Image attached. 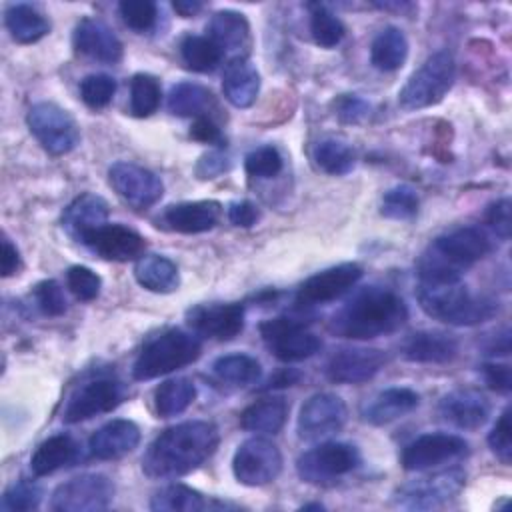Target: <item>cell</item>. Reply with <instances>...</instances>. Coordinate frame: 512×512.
<instances>
[{
  "label": "cell",
  "mask_w": 512,
  "mask_h": 512,
  "mask_svg": "<svg viewBox=\"0 0 512 512\" xmlns=\"http://www.w3.org/2000/svg\"><path fill=\"white\" fill-rule=\"evenodd\" d=\"M126 398V386L110 376H98L84 382L68 398L62 412V420L68 424H78L90 420L98 414L112 412Z\"/></svg>",
  "instance_id": "4fadbf2b"
},
{
  "label": "cell",
  "mask_w": 512,
  "mask_h": 512,
  "mask_svg": "<svg viewBox=\"0 0 512 512\" xmlns=\"http://www.w3.org/2000/svg\"><path fill=\"white\" fill-rule=\"evenodd\" d=\"M108 180L116 194L134 210L154 206L164 194L162 180L152 170L132 162H114L108 170Z\"/></svg>",
  "instance_id": "2e32d148"
},
{
  "label": "cell",
  "mask_w": 512,
  "mask_h": 512,
  "mask_svg": "<svg viewBox=\"0 0 512 512\" xmlns=\"http://www.w3.org/2000/svg\"><path fill=\"white\" fill-rule=\"evenodd\" d=\"M232 472L244 486L270 484L282 472V452L268 438H248L234 452Z\"/></svg>",
  "instance_id": "7c38bea8"
},
{
  "label": "cell",
  "mask_w": 512,
  "mask_h": 512,
  "mask_svg": "<svg viewBox=\"0 0 512 512\" xmlns=\"http://www.w3.org/2000/svg\"><path fill=\"white\" fill-rule=\"evenodd\" d=\"M466 484V472L462 468H448L432 476H422L400 486L394 500L402 508L432 510L440 508L460 494Z\"/></svg>",
  "instance_id": "30bf717a"
},
{
  "label": "cell",
  "mask_w": 512,
  "mask_h": 512,
  "mask_svg": "<svg viewBox=\"0 0 512 512\" xmlns=\"http://www.w3.org/2000/svg\"><path fill=\"white\" fill-rule=\"evenodd\" d=\"M202 352L200 340L186 330L170 328L152 336L138 352L132 364L134 380H152L184 368L198 360Z\"/></svg>",
  "instance_id": "5b68a950"
},
{
  "label": "cell",
  "mask_w": 512,
  "mask_h": 512,
  "mask_svg": "<svg viewBox=\"0 0 512 512\" xmlns=\"http://www.w3.org/2000/svg\"><path fill=\"white\" fill-rule=\"evenodd\" d=\"M486 224L502 240H506L510 236V200L508 198H500L488 206Z\"/></svg>",
  "instance_id": "f5cc1de1"
},
{
  "label": "cell",
  "mask_w": 512,
  "mask_h": 512,
  "mask_svg": "<svg viewBox=\"0 0 512 512\" xmlns=\"http://www.w3.org/2000/svg\"><path fill=\"white\" fill-rule=\"evenodd\" d=\"M260 218L258 206L250 200H236L228 206V220L238 228H250Z\"/></svg>",
  "instance_id": "9f6ffc18"
},
{
  "label": "cell",
  "mask_w": 512,
  "mask_h": 512,
  "mask_svg": "<svg viewBox=\"0 0 512 512\" xmlns=\"http://www.w3.org/2000/svg\"><path fill=\"white\" fill-rule=\"evenodd\" d=\"M420 404V396L412 388L394 386L378 392L362 410V420L372 426H384L390 424L412 410H416Z\"/></svg>",
  "instance_id": "83f0119b"
},
{
  "label": "cell",
  "mask_w": 512,
  "mask_h": 512,
  "mask_svg": "<svg viewBox=\"0 0 512 512\" xmlns=\"http://www.w3.org/2000/svg\"><path fill=\"white\" fill-rule=\"evenodd\" d=\"M260 334L280 362H300L314 356L322 342L304 322L290 316L270 318L260 324Z\"/></svg>",
  "instance_id": "8fae6325"
},
{
  "label": "cell",
  "mask_w": 512,
  "mask_h": 512,
  "mask_svg": "<svg viewBox=\"0 0 512 512\" xmlns=\"http://www.w3.org/2000/svg\"><path fill=\"white\" fill-rule=\"evenodd\" d=\"M66 286L78 300L90 302V300L98 298L102 280L92 268L78 264V266H70L66 270Z\"/></svg>",
  "instance_id": "c3c4849f"
},
{
  "label": "cell",
  "mask_w": 512,
  "mask_h": 512,
  "mask_svg": "<svg viewBox=\"0 0 512 512\" xmlns=\"http://www.w3.org/2000/svg\"><path fill=\"white\" fill-rule=\"evenodd\" d=\"M282 166V154L274 146H260L244 158V168L252 178H274L282 172Z\"/></svg>",
  "instance_id": "7dc6e473"
},
{
  "label": "cell",
  "mask_w": 512,
  "mask_h": 512,
  "mask_svg": "<svg viewBox=\"0 0 512 512\" xmlns=\"http://www.w3.org/2000/svg\"><path fill=\"white\" fill-rule=\"evenodd\" d=\"M408 38L396 26L382 28L370 44V62L382 72H394L404 66L408 58Z\"/></svg>",
  "instance_id": "e575fe53"
},
{
  "label": "cell",
  "mask_w": 512,
  "mask_h": 512,
  "mask_svg": "<svg viewBox=\"0 0 512 512\" xmlns=\"http://www.w3.org/2000/svg\"><path fill=\"white\" fill-rule=\"evenodd\" d=\"M244 306L238 302L198 304L186 312V324L200 336L218 342L234 340L244 330Z\"/></svg>",
  "instance_id": "ac0fdd59"
},
{
  "label": "cell",
  "mask_w": 512,
  "mask_h": 512,
  "mask_svg": "<svg viewBox=\"0 0 512 512\" xmlns=\"http://www.w3.org/2000/svg\"><path fill=\"white\" fill-rule=\"evenodd\" d=\"M298 380H300V372H298V370H294V368H284V370L276 372V374H274V376L268 380L266 388L270 390V388H284V386H294Z\"/></svg>",
  "instance_id": "91938a15"
},
{
  "label": "cell",
  "mask_w": 512,
  "mask_h": 512,
  "mask_svg": "<svg viewBox=\"0 0 512 512\" xmlns=\"http://www.w3.org/2000/svg\"><path fill=\"white\" fill-rule=\"evenodd\" d=\"M438 414L442 420L460 430H478L490 416V402L478 390L458 388L442 396Z\"/></svg>",
  "instance_id": "7402d4cb"
},
{
  "label": "cell",
  "mask_w": 512,
  "mask_h": 512,
  "mask_svg": "<svg viewBox=\"0 0 512 512\" xmlns=\"http://www.w3.org/2000/svg\"><path fill=\"white\" fill-rule=\"evenodd\" d=\"M220 432L212 422L188 420L160 432L142 456V472L152 480H174L204 464L218 448Z\"/></svg>",
  "instance_id": "6da1fadb"
},
{
  "label": "cell",
  "mask_w": 512,
  "mask_h": 512,
  "mask_svg": "<svg viewBox=\"0 0 512 512\" xmlns=\"http://www.w3.org/2000/svg\"><path fill=\"white\" fill-rule=\"evenodd\" d=\"M206 508H212L210 500L184 484H168L154 492L150 500V510L154 512H198Z\"/></svg>",
  "instance_id": "d590c367"
},
{
  "label": "cell",
  "mask_w": 512,
  "mask_h": 512,
  "mask_svg": "<svg viewBox=\"0 0 512 512\" xmlns=\"http://www.w3.org/2000/svg\"><path fill=\"white\" fill-rule=\"evenodd\" d=\"M228 168H230V158L220 150H210V152L200 156L194 170H196L198 178L210 180V178H216V176L224 174Z\"/></svg>",
  "instance_id": "db71d44e"
},
{
  "label": "cell",
  "mask_w": 512,
  "mask_h": 512,
  "mask_svg": "<svg viewBox=\"0 0 512 512\" xmlns=\"http://www.w3.org/2000/svg\"><path fill=\"white\" fill-rule=\"evenodd\" d=\"M34 302L44 316H62L66 312V296L56 280H42L32 290Z\"/></svg>",
  "instance_id": "681fc988"
},
{
  "label": "cell",
  "mask_w": 512,
  "mask_h": 512,
  "mask_svg": "<svg viewBox=\"0 0 512 512\" xmlns=\"http://www.w3.org/2000/svg\"><path fill=\"white\" fill-rule=\"evenodd\" d=\"M80 456L78 442L68 434H54L46 438L30 458V470L36 476H48L60 468L74 464Z\"/></svg>",
  "instance_id": "f546056e"
},
{
  "label": "cell",
  "mask_w": 512,
  "mask_h": 512,
  "mask_svg": "<svg viewBox=\"0 0 512 512\" xmlns=\"http://www.w3.org/2000/svg\"><path fill=\"white\" fill-rule=\"evenodd\" d=\"M72 42L76 52L102 64H116L124 54L120 38L96 18H82L74 28Z\"/></svg>",
  "instance_id": "44dd1931"
},
{
  "label": "cell",
  "mask_w": 512,
  "mask_h": 512,
  "mask_svg": "<svg viewBox=\"0 0 512 512\" xmlns=\"http://www.w3.org/2000/svg\"><path fill=\"white\" fill-rule=\"evenodd\" d=\"M206 32L208 38L222 50V54L230 56V60L246 58L250 48V24L244 14L236 10L214 12Z\"/></svg>",
  "instance_id": "d4e9b609"
},
{
  "label": "cell",
  "mask_w": 512,
  "mask_h": 512,
  "mask_svg": "<svg viewBox=\"0 0 512 512\" xmlns=\"http://www.w3.org/2000/svg\"><path fill=\"white\" fill-rule=\"evenodd\" d=\"M316 166L330 176H344L356 164V150L340 138H324L314 146Z\"/></svg>",
  "instance_id": "f35d334b"
},
{
  "label": "cell",
  "mask_w": 512,
  "mask_h": 512,
  "mask_svg": "<svg viewBox=\"0 0 512 512\" xmlns=\"http://www.w3.org/2000/svg\"><path fill=\"white\" fill-rule=\"evenodd\" d=\"M190 138L202 144H222V130L218 128L214 118L202 116V118H194L190 126Z\"/></svg>",
  "instance_id": "6f0895ef"
},
{
  "label": "cell",
  "mask_w": 512,
  "mask_h": 512,
  "mask_svg": "<svg viewBox=\"0 0 512 512\" xmlns=\"http://www.w3.org/2000/svg\"><path fill=\"white\" fill-rule=\"evenodd\" d=\"M110 216V208H108V202L98 196V194H92V192H84L80 196H76L64 210L62 214V226L64 230L78 242H82V238L106 224Z\"/></svg>",
  "instance_id": "4316f807"
},
{
  "label": "cell",
  "mask_w": 512,
  "mask_h": 512,
  "mask_svg": "<svg viewBox=\"0 0 512 512\" xmlns=\"http://www.w3.org/2000/svg\"><path fill=\"white\" fill-rule=\"evenodd\" d=\"M196 398V386L190 378H172L162 382L154 390V408L162 418H172L182 414Z\"/></svg>",
  "instance_id": "8d00e7d4"
},
{
  "label": "cell",
  "mask_w": 512,
  "mask_h": 512,
  "mask_svg": "<svg viewBox=\"0 0 512 512\" xmlns=\"http://www.w3.org/2000/svg\"><path fill=\"white\" fill-rule=\"evenodd\" d=\"M82 244L88 246L96 256L104 260H114V262L138 260L146 248L144 238L136 230L122 224H108V222L90 230L82 238Z\"/></svg>",
  "instance_id": "ffe728a7"
},
{
  "label": "cell",
  "mask_w": 512,
  "mask_h": 512,
  "mask_svg": "<svg viewBox=\"0 0 512 512\" xmlns=\"http://www.w3.org/2000/svg\"><path fill=\"white\" fill-rule=\"evenodd\" d=\"M400 354L408 362L446 364L458 356V340L448 332L418 330L402 340Z\"/></svg>",
  "instance_id": "603a6c76"
},
{
  "label": "cell",
  "mask_w": 512,
  "mask_h": 512,
  "mask_svg": "<svg viewBox=\"0 0 512 512\" xmlns=\"http://www.w3.org/2000/svg\"><path fill=\"white\" fill-rule=\"evenodd\" d=\"M140 444V428L132 420L116 418L100 426L88 440L90 454L98 460H116Z\"/></svg>",
  "instance_id": "484cf974"
},
{
  "label": "cell",
  "mask_w": 512,
  "mask_h": 512,
  "mask_svg": "<svg viewBox=\"0 0 512 512\" xmlns=\"http://www.w3.org/2000/svg\"><path fill=\"white\" fill-rule=\"evenodd\" d=\"M162 100V88L156 76L138 72L130 80V112L136 118L152 116Z\"/></svg>",
  "instance_id": "60d3db41"
},
{
  "label": "cell",
  "mask_w": 512,
  "mask_h": 512,
  "mask_svg": "<svg viewBox=\"0 0 512 512\" xmlns=\"http://www.w3.org/2000/svg\"><path fill=\"white\" fill-rule=\"evenodd\" d=\"M222 216V204L216 200L178 202L164 210L162 224L180 234H200L212 230Z\"/></svg>",
  "instance_id": "cb8c5ba5"
},
{
  "label": "cell",
  "mask_w": 512,
  "mask_h": 512,
  "mask_svg": "<svg viewBox=\"0 0 512 512\" xmlns=\"http://www.w3.org/2000/svg\"><path fill=\"white\" fill-rule=\"evenodd\" d=\"M4 24L18 44H34L50 32L48 18L30 4H10L4 12Z\"/></svg>",
  "instance_id": "836d02e7"
},
{
  "label": "cell",
  "mask_w": 512,
  "mask_h": 512,
  "mask_svg": "<svg viewBox=\"0 0 512 512\" xmlns=\"http://www.w3.org/2000/svg\"><path fill=\"white\" fill-rule=\"evenodd\" d=\"M346 418L348 408L340 396L332 392H318L302 404L296 430L302 440L316 442L340 432Z\"/></svg>",
  "instance_id": "9a60e30c"
},
{
  "label": "cell",
  "mask_w": 512,
  "mask_h": 512,
  "mask_svg": "<svg viewBox=\"0 0 512 512\" xmlns=\"http://www.w3.org/2000/svg\"><path fill=\"white\" fill-rule=\"evenodd\" d=\"M456 80V62L448 50L434 52L408 78L398 92V104L404 110H420L438 104Z\"/></svg>",
  "instance_id": "8992f818"
},
{
  "label": "cell",
  "mask_w": 512,
  "mask_h": 512,
  "mask_svg": "<svg viewBox=\"0 0 512 512\" xmlns=\"http://www.w3.org/2000/svg\"><path fill=\"white\" fill-rule=\"evenodd\" d=\"M334 116L342 124H362L370 116V102L358 94H340L334 102Z\"/></svg>",
  "instance_id": "816d5d0a"
},
{
  "label": "cell",
  "mask_w": 512,
  "mask_h": 512,
  "mask_svg": "<svg viewBox=\"0 0 512 512\" xmlns=\"http://www.w3.org/2000/svg\"><path fill=\"white\" fill-rule=\"evenodd\" d=\"M420 308L434 320L450 326H476L498 314V302L484 294H474L460 282L420 284Z\"/></svg>",
  "instance_id": "277c9868"
},
{
  "label": "cell",
  "mask_w": 512,
  "mask_h": 512,
  "mask_svg": "<svg viewBox=\"0 0 512 512\" xmlns=\"http://www.w3.org/2000/svg\"><path fill=\"white\" fill-rule=\"evenodd\" d=\"M376 8H382V10H398V12H402V10H412L414 8V4H408V2H376L374 4Z\"/></svg>",
  "instance_id": "6125c7cd"
},
{
  "label": "cell",
  "mask_w": 512,
  "mask_h": 512,
  "mask_svg": "<svg viewBox=\"0 0 512 512\" xmlns=\"http://www.w3.org/2000/svg\"><path fill=\"white\" fill-rule=\"evenodd\" d=\"M26 124L40 146L54 156L72 152L80 142L76 120L54 102L34 104L26 114Z\"/></svg>",
  "instance_id": "ba28073f"
},
{
  "label": "cell",
  "mask_w": 512,
  "mask_h": 512,
  "mask_svg": "<svg viewBox=\"0 0 512 512\" xmlns=\"http://www.w3.org/2000/svg\"><path fill=\"white\" fill-rule=\"evenodd\" d=\"M122 22L134 32H148L158 18V6L152 0H124L118 4Z\"/></svg>",
  "instance_id": "bcb514c9"
},
{
  "label": "cell",
  "mask_w": 512,
  "mask_h": 512,
  "mask_svg": "<svg viewBox=\"0 0 512 512\" xmlns=\"http://www.w3.org/2000/svg\"><path fill=\"white\" fill-rule=\"evenodd\" d=\"M180 56L186 68L194 72H212L222 62V50L208 38L198 34H188L180 42Z\"/></svg>",
  "instance_id": "ab89813d"
},
{
  "label": "cell",
  "mask_w": 512,
  "mask_h": 512,
  "mask_svg": "<svg viewBox=\"0 0 512 512\" xmlns=\"http://www.w3.org/2000/svg\"><path fill=\"white\" fill-rule=\"evenodd\" d=\"M114 94H116V80L108 74H88L80 82V98L92 110L106 108L112 102Z\"/></svg>",
  "instance_id": "ee69618b"
},
{
  "label": "cell",
  "mask_w": 512,
  "mask_h": 512,
  "mask_svg": "<svg viewBox=\"0 0 512 512\" xmlns=\"http://www.w3.org/2000/svg\"><path fill=\"white\" fill-rule=\"evenodd\" d=\"M212 372L220 382L236 388L250 386L260 380L262 366L254 356L248 354H226L214 360Z\"/></svg>",
  "instance_id": "74e56055"
},
{
  "label": "cell",
  "mask_w": 512,
  "mask_h": 512,
  "mask_svg": "<svg viewBox=\"0 0 512 512\" xmlns=\"http://www.w3.org/2000/svg\"><path fill=\"white\" fill-rule=\"evenodd\" d=\"M168 110L182 118H212V112L218 110V102L206 86L196 82H178L168 94Z\"/></svg>",
  "instance_id": "d6a6232c"
},
{
  "label": "cell",
  "mask_w": 512,
  "mask_h": 512,
  "mask_svg": "<svg viewBox=\"0 0 512 512\" xmlns=\"http://www.w3.org/2000/svg\"><path fill=\"white\" fill-rule=\"evenodd\" d=\"M488 446L502 464L512 462V416H510V408H506L500 414L494 428L490 430Z\"/></svg>",
  "instance_id": "f907efd6"
},
{
  "label": "cell",
  "mask_w": 512,
  "mask_h": 512,
  "mask_svg": "<svg viewBox=\"0 0 512 512\" xmlns=\"http://www.w3.org/2000/svg\"><path fill=\"white\" fill-rule=\"evenodd\" d=\"M492 250L490 236L478 226H460L434 238L416 260L420 284L460 282L462 274Z\"/></svg>",
  "instance_id": "3957f363"
},
{
  "label": "cell",
  "mask_w": 512,
  "mask_h": 512,
  "mask_svg": "<svg viewBox=\"0 0 512 512\" xmlns=\"http://www.w3.org/2000/svg\"><path fill=\"white\" fill-rule=\"evenodd\" d=\"M360 466V452L348 442H322L296 460L300 480L308 484H332Z\"/></svg>",
  "instance_id": "52a82bcc"
},
{
  "label": "cell",
  "mask_w": 512,
  "mask_h": 512,
  "mask_svg": "<svg viewBox=\"0 0 512 512\" xmlns=\"http://www.w3.org/2000/svg\"><path fill=\"white\" fill-rule=\"evenodd\" d=\"M360 278L362 266L356 262H342L326 270H320L300 284L296 292V304L308 308L332 302L346 294L350 288H354Z\"/></svg>",
  "instance_id": "e0dca14e"
},
{
  "label": "cell",
  "mask_w": 512,
  "mask_h": 512,
  "mask_svg": "<svg viewBox=\"0 0 512 512\" xmlns=\"http://www.w3.org/2000/svg\"><path fill=\"white\" fill-rule=\"evenodd\" d=\"M114 482L100 472L74 476L52 492L50 508L56 512H100L114 500Z\"/></svg>",
  "instance_id": "9c48e42d"
},
{
  "label": "cell",
  "mask_w": 512,
  "mask_h": 512,
  "mask_svg": "<svg viewBox=\"0 0 512 512\" xmlns=\"http://www.w3.org/2000/svg\"><path fill=\"white\" fill-rule=\"evenodd\" d=\"M300 510H324L322 504H304Z\"/></svg>",
  "instance_id": "be15d7a7"
},
{
  "label": "cell",
  "mask_w": 512,
  "mask_h": 512,
  "mask_svg": "<svg viewBox=\"0 0 512 512\" xmlns=\"http://www.w3.org/2000/svg\"><path fill=\"white\" fill-rule=\"evenodd\" d=\"M386 354L378 348H340L326 364V376L334 384H362L372 380L386 364Z\"/></svg>",
  "instance_id": "d6986e66"
},
{
  "label": "cell",
  "mask_w": 512,
  "mask_h": 512,
  "mask_svg": "<svg viewBox=\"0 0 512 512\" xmlns=\"http://www.w3.org/2000/svg\"><path fill=\"white\" fill-rule=\"evenodd\" d=\"M406 320L408 306L398 292L366 286L330 316L328 330L348 340H372L400 330Z\"/></svg>",
  "instance_id": "7a4b0ae2"
},
{
  "label": "cell",
  "mask_w": 512,
  "mask_h": 512,
  "mask_svg": "<svg viewBox=\"0 0 512 512\" xmlns=\"http://www.w3.org/2000/svg\"><path fill=\"white\" fill-rule=\"evenodd\" d=\"M138 284L156 294H170L180 286L178 266L160 254H142L134 264Z\"/></svg>",
  "instance_id": "4dcf8cb0"
},
{
  "label": "cell",
  "mask_w": 512,
  "mask_h": 512,
  "mask_svg": "<svg viewBox=\"0 0 512 512\" xmlns=\"http://www.w3.org/2000/svg\"><path fill=\"white\" fill-rule=\"evenodd\" d=\"M224 98L236 108H250L260 92V74L248 58H234L226 64L222 78Z\"/></svg>",
  "instance_id": "f1b7e54d"
},
{
  "label": "cell",
  "mask_w": 512,
  "mask_h": 512,
  "mask_svg": "<svg viewBox=\"0 0 512 512\" xmlns=\"http://www.w3.org/2000/svg\"><path fill=\"white\" fill-rule=\"evenodd\" d=\"M418 194L412 186L408 184H400L390 188L384 198H382V216L392 218V220H410L416 216L418 212Z\"/></svg>",
  "instance_id": "7bdbcfd3"
},
{
  "label": "cell",
  "mask_w": 512,
  "mask_h": 512,
  "mask_svg": "<svg viewBox=\"0 0 512 512\" xmlns=\"http://www.w3.org/2000/svg\"><path fill=\"white\" fill-rule=\"evenodd\" d=\"M288 402L282 396H266L252 402L240 414V426L248 432L278 434L288 418Z\"/></svg>",
  "instance_id": "1f68e13d"
},
{
  "label": "cell",
  "mask_w": 512,
  "mask_h": 512,
  "mask_svg": "<svg viewBox=\"0 0 512 512\" xmlns=\"http://www.w3.org/2000/svg\"><path fill=\"white\" fill-rule=\"evenodd\" d=\"M482 376L488 388L500 394H508L512 388V378H510V366L508 364H498V362H488L482 364Z\"/></svg>",
  "instance_id": "11a10c76"
},
{
  "label": "cell",
  "mask_w": 512,
  "mask_h": 512,
  "mask_svg": "<svg viewBox=\"0 0 512 512\" xmlns=\"http://www.w3.org/2000/svg\"><path fill=\"white\" fill-rule=\"evenodd\" d=\"M40 502H42V488L30 480H18L8 486L0 506L6 512H28V510H36Z\"/></svg>",
  "instance_id": "f6af8a7d"
},
{
  "label": "cell",
  "mask_w": 512,
  "mask_h": 512,
  "mask_svg": "<svg viewBox=\"0 0 512 512\" xmlns=\"http://www.w3.org/2000/svg\"><path fill=\"white\" fill-rule=\"evenodd\" d=\"M172 8L182 18H190V16H196L204 8V4L198 0H176V2H172Z\"/></svg>",
  "instance_id": "94428289"
},
{
  "label": "cell",
  "mask_w": 512,
  "mask_h": 512,
  "mask_svg": "<svg viewBox=\"0 0 512 512\" xmlns=\"http://www.w3.org/2000/svg\"><path fill=\"white\" fill-rule=\"evenodd\" d=\"M22 266V260H20V252L18 248L8 240L4 238L2 240V254H0V272L4 278L8 276H14Z\"/></svg>",
  "instance_id": "680465c9"
},
{
  "label": "cell",
  "mask_w": 512,
  "mask_h": 512,
  "mask_svg": "<svg viewBox=\"0 0 512 512\" xmlns=\"http://www.w3.org/2000/svg\"><path fill=\"white\" fill-rule=\"evenodd\" d=\"M468 454V442L456 434L448 432H430L422 434L410 444L404 446L400 464L404 470L422 472L436 468L440 464H448L460 460Z\"/></svg>",
  "instance_id": "5bb4252c"
},
{
  "label": "cell",
  "mask_w": 512,
  "mask_h": 512,
  "mask_svg": "<svg viewBox=\"0 0 512 512\" xmlns=\"http://www.w3.org/2000/svg\"><path fill=\"white\" fill-rule=\"evenodd\" d=\"M310 32L320 48H334L342 42L346 28L326 4H310Z\"/></svg>",
  "instance_id": "b9f144b4"
}]
</instances>
